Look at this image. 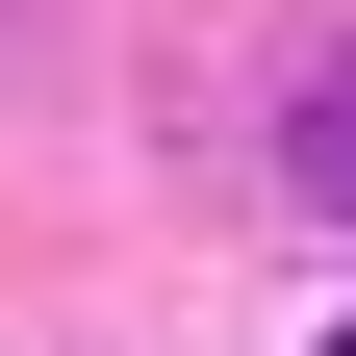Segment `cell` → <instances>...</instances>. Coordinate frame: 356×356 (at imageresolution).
<instances>
[{
	"label": "cell",
	"instance_id": "cell-1",
	"mask_svg": "<svg viewBox=\"0 0 356 356\" xmlns=\"http://www.w3.org/2000/svg\"><path fill=\"white\" fill-rule=\"evenodd\" d=\"M305 204H356V76H331V102H305Z\"/></svg>",
	"mask_w": 356,
	"mask_h": 356
},
{
	"label": "cell",
	"instance_id": "cell-2",
	"mask_svg": "<svg viewBox=\"0 0 356 356\" xmlns=\"http://www.w3.org/2000/svg\"><path fill=\"white\" fill-rule=\"evenodd\" d=\"M331 356H356V331H331Z\"/></svg>",
	"mask_w": 356,
	"mask_h": 356
}]
</instances>
